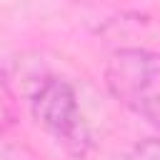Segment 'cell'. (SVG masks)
I'll list each match as a JSON object with an SVG mask.
<instances>
[{"label":"cell","mask_w":160,"mask_h":160,"mask_svg":"<svg viewBox=\"0 0 160 160\" xmlns=\"http://www.w3.org/2000/svg\"><path fill=\"white\" fill-rule=\"evenodd\" d=\"M138 160H160V140H145L138 145Z\"/></svg>","instance_id":"cell-4"},{"label":"cell","mask_w":160,"mask_h":160,"mask_svg":"<svg viewBox=\"0 0 160 160\" xmlns=\"http://www.w3.org/2000/svg\"><path fill=\"white\" fill-rule=\"evenodd\" d=\"M0 160H40L30 148L20 145V142H12L10 138L2 135L0 130Z\"/></svg>","instance_id":"cell-3"},{"label":"cell","mask_w":160,"mask_h":160,"mask_svg":"<svg viewBox=\"0 0 160 160\" xmlns=\"http://www.w3.org/2000/svg\"><path fill=\"white\" fill-rule=\"evenodd\" d=\"M32 120L75 160H85L92 152V132L78 102L75 88L58 75L38 80L28 98Z\"/></svg>","instance_id":"cell-1"},{"label":"cell","mask_w":160,"mask_h":160,"mask_svg":"<svg viewBox=\"0 0 160 160\" xmlns=\"http://www.w3.org/2000/svg\"><path fill=\"white\" fill-rule=\"evenodd\" d=\"M10 102H8V95L2 92V85H0V122H2V118L5 115H10V108H8Z\"/></svg>","instance_id":"cell-5"},{"label":"cell","mask_w":160,"mask_h":160,"mask_svg":"<svg viewBox=\"0 0 160 160\" xmlns=\"http://www.w3.org/2000/svg\"><path fill=\"white\" fill-rule=\"evenodd\" d=\"M110 95L138 118L160 128V52L122 48L105 65Z\"/></svg>","instance_id":"cell-2"}]
</instances>
